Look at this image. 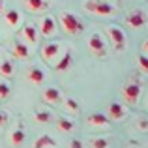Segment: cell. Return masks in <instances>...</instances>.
<instances>
[{"instance_id": "cell-1", "label": "cell", "mask_w": 148, "mask_h": 148, "mask_svg": "<svg viewBox=\"0 0 148 148\" xmlns=\"http://www.w3.org/2000/svg\"><path fill=\"white\" fill-rule=\"evenodd\" d=\"M58 21H60V25H62V28H64V32L69 34V36L81 34V32H83V28H84L83 23H81L73 13H69V11H64V13H60Z\"/></svg>"}, {"instance_id": "cell-2", "label": "cell", "mask_w": 148, "mask_h": 148, "mask_svg": "<svg viewBox=\"0 0 148 148\" xmlns=\"http://www.w3.org/2000/svg\"><path fill=\"white\" fill-rule=\"evenodd\" d=\"M84 10L94 15H99V17L114 15V11H116L114 6H111L109 2H103V0H88V2H84Z\"/></svg>"}, {"instance_id": "cell-3", "label": "cell", "mask_w": 148, "mask_h": 148, "mask_svg": "<svg viewBox=\"0 0 148 148\" xmlns=\"http://www.w3.org/2000/svg\"><path fill=\"white\" fill-rule=\"evenodd\" d=\"M122 96H124V101L127 105H135L141 98V84L139 83H127L122 90Z\"/></svg>"}, {"instance_id": "cell-4", "label": "cell", "mask_w": 148, "mask_h": 148, "mask_svg": "<svg viewBox=\"0 0 148 148\" xmlns=\"http://www.w3.org/2000/svg\"><path fill=\"white\" fill-rule=\"evenodd\" d=\"M109 36H111V40H112V43H114V49L118 51H124L126 49V32H124L122 28H118V26H109Z\"/></svg>"}, {"instance_id": "cell-5", "label": "cell", "mask_w": 148, "mask_h": 148, "mask_svg": "<svg viewBox=\"0 0 148 148\" xmlns=\"http://www.w3.org/2000/svg\"><path fill=\"white\" fill-rule=\"evenodd\" d=\"M88 49H90L98 58H103L105 56V41H103V38H101L99 34H92V36L88 38Z\"/></svg>"}, {"instance_id": "cell-6", "label": "cell", "mask_w": 148, "mask_h": 148, "mask_svg": "<svg viewBox=\"0 0 148 148\" xmlns=\"http://www.w3.org/2000/svg\"><path fill=\"white\" fill-rule=\"evenodd\" d=\"M40 32H41V36H45V38H51L54 32H56V21H54L51 15L41 17V21H40Z\"/></svg>"}, {"instance_id": "cell-7", "label": "cell", "mask_w": 148, "mask_h": 148, "mask_svg": "<svg viewBox=\"0 0 148 148\" xmlns=\"http://www.w3.org/2000/svg\"><path fill=\"white\" fill-rule=\"evenodd\" d=\"M60 43L58 41H51V43H45L43 47H41V56H43L45 62H51L54 60V58L58 56V53H60Z\"/></svg>"}, {"instance_id": "cell-8", "label": "cell", "mask_w": 148, "mask_h": 148, "mask_svg": "<svg viewBox=\"0 0 148 148\" xmlns=\"http://www.w3.org/2000/svg\"><path fill=\"white\" fill-rule=\"evenodd\" d=\"M127 25L131 26V28H143V26L146 25V15L143 10H137V11H131L130 15H127Z\"/></svg>"}, {"instance_id": "cell-9", "label": "cell", "mask_w": 148, "mask_h": 148, "mask_svg": "<svg viewBox=\"0 0 148 148\" xmlns=\"http://www.w3.org/2000/svg\"><path fill=\"white\" fill-rule=\"evenodd\" d=\"M43 99L47 101V103H51V105H60L64 98H62V94H60V90H58V88H45Z\"/></svg>"}, {"instance_id": "cell-10", "label": "cell", "mask_w": 148, "mask_h": 148, "mask_svg": "<svg viewBox=\"0 0 148 148\" xmlns=\"http://www.w3.org/2000/svg\"><path fill=\"white\" fill-rule=\"evenodd\" d=\"M23 38H25L28 43H38V40H40L38 28L34 25H30V23H26V25L23 26Z\"/></svg>"}, {"instance_id": "cell-11", "label": "cell", "mask_w": 148, "mask_h": 148, "mask_svg": "<svg viewBox=\"0 0 148 148\" xmlns=\"http://www.w3.org/2000/svg\"><path fill=\"white\" fill-rule=\"evenodd\" d=\"M25 4L32 13H41V11H45L49 8L47 0H25Z\"/></svg>"}, {"instance_id": "cell-12", "label": "cell", "mask_w": 148, "mask_h": 148, "mask_svg": "<svg viewBox=\"0 0 148 148\" xmlns=\"http://www.w3.org/2000/svg\"><path fill=\"white\" fill-rule=\"evenodd\" d=\"M109 118H112V120L126 118V109H124V105L122 103H111V107H109Z\"/></svg>"}, {"instance_id": "cell-13", "label": "cell", "mask_w": 148, "mask_h": 148, "mask_svg": "<svg viewBox=\"0 0 148 148\" xmlns=\"http://www.w3.org/2000/svg\"><path fill=\"white\" fill-rule=\"evenodd\" d=\"M54 146H56V141L51 135H40L34 141V148H54Z\"/></svg>"}, {"instance_id": "cell-14", "label": "cell", "mask_w": 148, "mask_h": 148, "mask_svg": "<svg viewBox=\"0 0 148 148\" xmlns=\"http://www.w3.org/2000/svg\"><path fill=\"white\" fill-rule=\"evenodd\" d=\"M86 124L88 126H107L109 124V118L107 114H101V112H94L86 118Z\"/></svg>"}, {"instance_id": "cell-15", "label": "cell", "mask_w": 148, "mask_h": 148, "mask_svg": "<svg viewBox=\"0 0 148 148\" xmlns=\"http://www.w3.org/2000/svg\"><path fill=\"white\" fill-rule=\"evenodd\" d=\"M13 54L17 58H28V54H30V51H28V47H26V43H23V41H15L13 43Z\"/></svg>"}, {"instance_id": "cell-16", "label": "cell", "mask_w": 148, "mask_h": 148, "mask_svg": "<svg viewBox=\"0 0 148 148\" xmlns=\"http://www.w3.org/2000/svg\"><path fill=\"white\" fill-rule=\"evenodd\" d=\"M28 81H30V83H34V84H41L45 81V73L41 71L40 68H32L28 71Z\"/></svg>"}, {"instance_id": "cell-17", "label": "cell", "mask_w": 148, "mask_h": 148, "mask_svg": "<svg viewBox=\"0 0 148 148\" xmlns=\"http://www.w3.org/2000/svg\"><path fill=\"white\" fill-rule=\"evenodd\" d=\"M6 23H8L10 26H13V28H15V26L21 23V13H19L17 10H8V11H6Z\"/></svg>"}, {"instance_id": "cell-18", "label": "cell", "mask_w": 148, "mask_h": 148, "mask_svg": "<svg viewBox=\"0 0 148 148\" xmlns=\"http://www.w3.org/2000/svg\"><path fill=\"white\" fill-rule=\"evenodd\" d=\"M10 143H11V146H21L23 143H25V131H23V130H15V131H11V135H10Z\"/></svg>"}, {"instance_id": "cell-19", "label": "cell", "mask_w": 148, "mask_h": 148, "mask_svg": "<svg viewBox=\"0 0 148 148\" xmlns=\"http://www.w3.org/2000/svg\"><path fill=\"white\" fill-rule=\"evenodd\" d=\"M69 66H71V53H69V51H66V54L62 56V60L54 66V69H56V71H66Z\"/></svg>"}, {"instance_id": "cell-20", "label": "cell", "mask_w": 148, "mask_h": 148, "mask_svg": "<svg viewBox=\"0 0 148 148\" xmlns=\"http://www.w3.org/2000/svg\"><path fill=\"white\" fill-rule=\"evenodd\" d=\"M56 126H58V130H62V131H66V133H69V131L73 130V126H75V124H73V122H71L69 118H66V116H62V118H58Z\"/></svg>"}, {"instance_id": "cell-21", "label": "cell", "mask_w": 148, "mask_h": 148, "mask_svg": "<svg viewBox=\"0 0 148 148\" xmlns=\"http://www.w3.org/2000/svg\"><path fill=\"white\" fill-rule=\"evenodd\" d=\"M0 75H4V77L13 75V64H11V60H4L0 64Z\"/></svg>"}, {"instance_id": "cell-22", "label": "cell", "mask_w": 148, "mask_h": 148, "mask_svg": "<svg viewBox=\"0 0 148 148\" xmlns=\"http://www.w3.org/2000/svg\"><path fill=\"white\" fill-rule=\"evenodd\" d=\"M34 118H36V120H38L40 124H49L53 116H51V112H49V111H36V114H34Z\"/></svg>"}, {"instance_id": "cell-23", "label": "cell", "mask_w": 148, "mask_h": 148, "mask_svg": "<svg viewBox=\"0 0 148 148\" xmlns=\"http://www.w3.org/2000/svg\"><path fill=\"white\" fill-rule=\"evenodd\" d=\"M90 146L92 148H109V141L103 137H94V139H90Z\"/></svg>"}, {"instance_id": "cell-24", "label": "cell", "mask_w": 148, "mask_h": 148, "mask_svg": "<svg viewBox=\"0 0 148 148\" xmlns=\"http://www.w3.org/2000/svg\"><path fill=\"white\" fill-rule=\"evenodd\" d=\"M10 96V84L8 83H0V101L6 99Z\"/></svg>"}, {"instance_id": "cell-25", "label": "cell", "mask_w": 148, "mask_h": 148, "mask_svg": "<svg viewBox=\"0 0 148 148\" xmlns=\"http://www.w3.org/2000/svg\"><path fill=\"white\" fill-rule=\"evenodd\" d=\"M64 105L69 109V111H79V103H77L75 99H71V98H68V99H64Z\"/></svg>"}, {"instance_id": "cell-26", "label": "cell", "mask_w": 148, "mask_h": 148, "mask_svg": "<svg viewBox=\"0 0 148 148\" xmlns=\"http://www.w3.org/2000/svg\"><path fill=\"white\" fill-rule=\"evenodd\" d=\"M139 66H141L145 71H148V54H141V56H139Z\"/></svg>"}, {"instance_id": "cell-27", "label": "cell", "mask_w": 148, "mask_h": 148, "mask_svg": "<svg viewBox=\"0 0 148 148\" xmlns=\"http://www.w3.org/2000/svg\"><path fill=\"white\" fill-rule=\"evenodd\" d=\"M6 122H8V114L0 111V127H4V126H6Z\"/></svg>"}, {"instance_id": "cell-28", "label": "cell", "mask_w": 148, "mask_h": 148, "mask_svg": "<svg viewBox=\"0 0 148 148\" xmlns=\"http://www.w3.org/2000/svg\"><path fill=\"white\" fill-rule=\"evenodd\" d=\"M69 146H71V148H83V143L77 141V139H73V141L69 143Z\"/></svg>"}, {"instance_id": "cell-29", "label": "cell", "mask_w": 148, "mask_h": 148, "mask_svg": "<svg viewBox=\"0 0 148 148\" xmlns=\"http://www.w3.org/2000/svg\"><path fill=\"white\" fill-rule=\"evenodd\" d=\"M143 51H145V53L148 54V40L145 41V43H143Z\"/></svg>"}, {"instance_id": "cell-30", "label": "cell", "mask_w": 148, "mask_h": 148, "mask_svg": "<svg viewBox=\"0 0 148 148\" xmlns=\"http://www.w3.org/2000/svg\"><path fill=\"white\" fill-rule=\"evenodd\" d=\"M141 127H143V130H146V127H148V122H145V120H143V122H141Z\"/></svg>"}, {"instance_id": "cell-31", "label": "cell", "mask_w": 148, "mask_h": 148, "mask_svg": "<svg viewBox=\"0 0 148 148\" xmlns=\"http://www.w3.org/2000/svg\"><path fill=\"white\" fill-rule=\"evenodd\" d=\"M2 10H4V0H0V13H2Z\"/></svg>"}]
</instances>
